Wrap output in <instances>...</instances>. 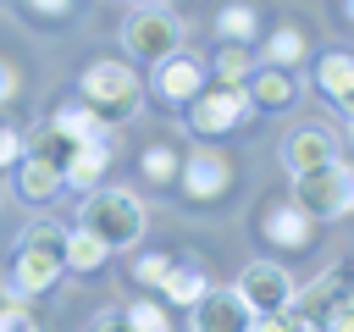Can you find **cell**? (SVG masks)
Here are the masks:
<instances>
[{
  "mask_svg": "<svg viewBox=\"0 0 354 332\" xmlns=\"http://www.w3.org/2000/svg\"><path fill=\"white\" fill-rule=\"evenodd\" d=\"M243 89H249L254 111H288V105H293V94H299V89H293V77H288L282 66H254Z\"/></svg>",
  "mask_w": 354,
  "mask_h": 332,
  "instance_id": "e0dca14e",
  "label": "cell"
},
{
  "mask_svg": "<svg viewBox=\"0 0 354 332\" xmlns=\"http://www.w3.org/2000/svg\"><path fill=\"white\" fill-rule=\"evenodd\" d=\"M254 116V100H249V89L243 83H205L194 100H188V127L199 133V138H221L227 127H238V122H249Z\"/></svg>",
  "mask_w": 354,
  "mask_h": 332,
  "instance_id": "8992f818",
  "label": "cell"
},
{
  "mask_svg": "<svg viewBox=\"0 0 354 332\" xmlns=\"http://www.w3.org/2000/svg\"><path fill=\"white\" fill-rule=\"evenodd\" d=\"M22 149H28V144H22V133L0 122V172H6V166H17V160H22Z\"/></svg>",
  "mask_w": 354,
  "mask_h": 332,
  "instance_id": "4dcf8cb0",
  "label": "cell"
},
{
  "mask_svg": "<svg viewBox=\"0 0 354 332\" xmlns=\"http://www.w3.org/2000/svg\"><path fill=\"white\" fill-rule=\"evenodd\" d=\"M260 55H266V66H293V61H304V33H299L293 22H282V28L266 33Z\"/></svg>",
  "mask_w": 354,
  "mask_h": 332,
  "instance_id": "44dd1931",
  "label": "cell"
},
{
  "mask_svg": "<svg viewBox=\"0 0 354 332\" xmlns=\"http://www.w3.org/2000/svg\"><path fill=\"white\" fill-rule=\"evenodd\" d=\"M254 33H260V17H254V6L232 0V6H221V11H216V39H221V44H249Z\"/></svg>",
  "mask_w": 354,
  "mask_h": 332,
  "instance_id": "ffe728a7",
  "label": "cell"
},
{
  "mask_svg": "<svg viewBox=\"0 0 354 332\" xmlns=\"http://www.w3.org/2000/svg\"><path fill=\"white\" fill-rule=\"evenodd\" d=\"M138 172H144L149 183H171V177H177V149H171V144H149V149L138 155Z\"/></svg>",
  "mask_w": 354,
  "mask_h": 332,
  "instance_id": "484cf974",
  "label": "cell"
},
{
  "mask_svg": "<svg viewBox=\"0 0 354 332\" xmlns=\"http://www.w3.org/2000/svg\"><path fill=\"white\" fill-rule=\"evenodd\" d=\"M88 332H127V321H122V310H100L88 321Z\"/></svg>",
  "mask_w": 354,
  "mask_h": 332,
  "instance_id": "d6a6232c",
  "label": "cell"
},
{
  "mask_svg": "<svg viewBox=\"0 0 354 332\" xmlns=\"http://www.w3.org/2000/svg\"><path fill=\"white\" fill-rule=\"evenodd\" d=\"M28 6H33L39 17H66V11H72V0H28Z\"/></svg>",
  "mask_w": 354,
  "mask_h": 332,
  "instance_id": "e575fe53",
  "label": "cell"
},
{
  "mask_svg": "<svg viewBox=\"0 0 354 332\" xmlns=\"http://www.w3.org/2000/svg\"><path fill=\"white\" fill-rule=\"evenodd\" d=\"M310 216L293 205V199H277V205H266V216H260V232L277 243V249H304L310 243Z\"/></svg>",
  "mask_w": 354,
  "mask_h": 332,
  "instance_id": "7c38bea8",
  "label": "cell"
},
{
  "mask_svg": "<svg viewBox=\"0 0 354 332\" xmlns=\"http://www.w3.org/2000/svg\"><path fill=\"white\" fill-rule=\"evenodd\" d=\"M205 288H210V277H205L199 266H171V271H166V282H160V293H166L171 304H183V310H188Z\"/></svg>",
  "mask_w": 354,
  "mask_h": 332,
  "instance_id": "7402d4cb",
  "label": "cell"
},
{
  "mask_svg": "<svg viewBox=\"0 0 354 332\" xmlns=\"http://www.w3.org/2000/svg\"><path fill=\"white\" fill-rule=\"evenodd\" d=\"M105 166H111V138L77 144V149H72V160L61 166V188H100Z\"/></svg>",
  "mask_w": 354,
  "mask_h": 332,
  "instance_id": "9a60e30c",
  "label": "cell"
},
{
  "mask_svg": "<svg viewBox=\"0 0 354 332\" xmlns=\"http://www.w3.org/2000/svg\"><path fill=\"white\" fill-rule=\"evenodd\" d=\"M61 238H66V227H55V221H28V227H22L11 277H17L28 293H50V288L61 282V271H66V260H61Z\"/></svg>",
  "mask_w": 354,
  "mask_h": 332,
  "instance_id": "3957f363",
  "label": "cell"
},
{
  "mask_svg": "<svg viewBox=\"0 0 354 332\" xmlns=\"http://www.w3.org/2000/svg\"><path fill=\"white\" fill-rule=\"evenodd\" d=\"M166 271H171V255H160V249H149V255H138V260H133V277H138L149 293H160Z\"/></svg>",
  "mask_w": 354,
  "mask_h": 332,
  "instance_id": "4316f807",
  "label": "cell"
},
{
  "mask_svg": "<svg viewBox=\"0 0 354 332\" xmlns=\"http://www.w3.org/2000/svg\"><path fill=\"white\" fill-rule=\"evenodd\" d=\"M0 332H39V315L28 304H0Z\"/></svg>",
  "mask_w": 354,
  "mask_h": 332,
  "instance_id": "f1b7e54d",
  "label": "cell"
},
{
  "mask_svg": "<svg viewBox=\"0 0 354 332\" xmlns=\"http://www.w3.org/2000/svg\"><path fill=\"white\" fill-rule=\"evenodd\" d=\"M177 183L194 205H210L232 188V160L216 149V144H194L188 155H177Z\"/></svg>",
  "mask_w": 354,
  "mask_h": 332,
  "instance_id": "52a82bcc",
  "label": "cell"
},
{
  "mask_svg": "<svg viewBox=\"0 0 354 332\" xmlns=\"http://www.w3.org/2000/svg\"><path fill=\"white\" fill-rule=\"evenodd\" d=\"M315 89L348 116V100H354V55H348V50H326V55L315 61Z\"/></svg>",
  "mask_w": 354,
  "mask_h": 332,
  "instance_id": "5bb4252c",
  "label": "cell"
},
{
  "mask_svg": "<svg viewBox=\"0 0 354 332\" xmlns=\"http://www.w3.org/2000/svg\"><path fill=\"white\" fill-rule=\"evenodd\" d=\"M326 160H343V144H337L332 127H321V122L288 127V138H282V166H288V177L315 172V166H326Z\"/></svg>",
  "mask_w": 354,
  "mask_h": 332,
  "instance_id": "9c48e42d",
  "label": "cell"
},
{
  "mask_svg": "<svg viewBox=\"0 0 354 332\" xmlns=\"http://www.w3.org/2000/svg\"><path fill=\"white\" fill-rule=\"evenodd\" d=\"M61 260H66V271H100V266L111 260V249H105L88 227H66V238H61Z\"/></svg>",
  "mask_w": 354,
  "mask_h": 332,
  "instance_id": "d6986e66",
  "label": "cell"
},
{
  "mask_svg": "<svg viewBox=\"0 0 354 332\" xmlns=\"http://www.w3.org/2000/svg\"><path fill=\"white\" fill-rule=\"evenodd\" d=\"M77 100H83L105 127H122V122H133V116H138L144 83L133 77V66H127V61L105 55V61L83 66V77H77Z\"/></svg>",
  "mask_w": 354,
  "mask_h": 332,
  "instance_id": "6da1fadb",
  "label": "cell"
},
{
  "mask_svg": "<svg viewBox=\"0 0 354 332\" xmlns=\"http://www.w3.org/2000/svg\"><path fill=\"white\" fill-rule=\"evenodd\" d=\"M122 50H127V61H160V55L183 50V17H171L166 6H138L122 22Z\"/></svg>",
  "mask_w": 354,
  "mask_h": 332,
  "instance_id": "5b68a950",
  "label": "cell"
},
{
  "mask_svg": "<svg viewBox=\"0 0 354 332\" xmlns=\"http://www.w3.org/2000/svg\"><path fill=\"white\" fill-rule=\"evenodd\" d=\"M0 205H6V188H0Z\"/></svg>",
  "mask_w": 354,
  "mask_h": 332,
  "instance_id": "8d00e7d4",
  "label": "cell"
},
{
  "mask_svg": "<svg viewBox=\"0 0 354 332\" xmlns=\"http://www.w3.org/2000/svg\"><path fill=\"white\" fill-rule=\"evenodd\" d=\"M293 277H288V266H277V260H249L243 266V277H238V299L254 310V315H271V310H288L293 304Z\"/></svg>",
  "mask_w": 354,
  "mask_h": 332,
  "instance_id": "ba28073f",
  "label": "cell"
},
{
  "mask_svg": "<svg viewBox=\"0 0 354 332\" xmlns=\"http://www.w3.org/2000/svg\"><path fill=\"white\" fill-rule=\"evenodd\" d=\"M243 332H299V321H293L288 310H271V315H249Z\"/></svg>",
  "mask_w": 354,
  "mask_h": 332,
  "instance_id": "f546056e",
  "label": "cell"
},
{
  "mask_svg": "<svg viewBox=\"0 0 354 332\" xmlns=\"http://www.w3.org/2000/svg\"><path fill=\"white\" fill-rule=\"evenodd\" d=\"M77 227H88L111 255L116 249H133L144 238V199L127 194V188H94L77 205Z\"/></svg>",
  "mask_w": 354,
  "mask_h": 332,
  "instance_id": "7a4b0ae2",
  "label": "cell"
},
{
  "mask_svg": "<svg viewBox=\"0 0 354 332\" xmlns=\"http://www.w3.org/2000/svg\"><path fill=\"white\" fill-rule=\"evenodd\" d=\"M249 72H254V61H249L243 44H221L216 50V83H249Z\"/></svg>",
  "mask_w": 354,
  "mask_h": 332,
  "instance_id": "d4e9b609",
  "label": "cell"
},
{
  "mask_svg": "<svg viewBox=\"0 0 354 332\" xmlns=\"http://www.w3.org/2000/svg\"><path fill=\"white\" fill-rule=\"evenodd\" d=\"M127 6H171V0H127Z\"/></svg>",
  "mask_w": 354,
  "mask_h": 332,
  "instance_id": "d590c367",
  "label": "cell"
},
{
  "mask_svg": "<svg viewBox=\"0 0 354 332\" xmlns=\"http://www.w3.org/2000/svg\"><path fill=\"white\" fill-rule=\"evenodd\" d=\"M17 194L28 205H50L61 194V166H50V160H39V155L22 149V160H17Z\"/></svg>",
  "mask_w": 354,
  "mask_h": 332,
  "instance_id": "2e32d148",
  "label": "cell"
},
{
  "mask_svg": "<svg viewBox=\"0 0 354 332\" xmlns=\"http://www.w3.org/2000/svg\"><path fill=\"white\" fill-rule=\"evenodd\" d=\"M17 83H22V77H17V66H11V61H0V105H11V100H17Z\"/></svg>",
  "mask_w": 354,
  "mask_h": 332,
  "instance_id": "1f68e13d",
  "label": "cell"
},
{
  "mask_svg": "<svg viewBox=\"0 0 354 332\" xmlns=\"http://www.w3.org/2000/svg\"><path fill=\"white\" fill-rule=\"evenodd\" d=\"M249 315H254V310L238 299V288H216V282L188 304V326H194V332H243Z\"/></svg>",
  "mask_w": 354,
  "mask_h": 332,
  "instance_id": "30bf717a",
  "label": "cell"
},
{
  "mask_svg": "<svg viewBox=\"0 0 354 332\" xmlns=\"http://www.w3.org/2000/svg\"><path fill=\"white\" fill-rule=\"evenodd\" d=\"M293 205H299L310 221H337V216H348V205H354V172H348L343 160H326V166H315V172H299V177H293Z\"/></svg>",
  "mask_w": 354,
  "mask_h": 332,
  "instance_id": "277c9868",
  "label": "cell"
},
{
  "mask_svg": "<svg viewBox=\"0 0 354 332\" xmlns=\"http://www.w3.org/2000/svg\"><path fill=\"white\" fill-rule=\"evenodd\" d=\"M205 83H210V66H205L199 55L171 50V55H160V61H155V94H160L166 105H188Z\"/></svg>",
  "mask_w": 354,
  "mask_h": 332,
  "instance_id": "8fae6325",
  "label": "cell"
},
{
  "mask_svg": "<svg viewBox=\"0 0 354 332\" xmlns=\"http://www.w3.org/2000/svg\"><path fill=\"white\" fill-rule=\"evenodd\" d=\"M337 293H343V277H337V271H321V277H315L304 293L293 288V304H288V315L299 321V332H315V326H321V315H326V304H332Z\"/></svg>",
  "mask_w": 354,
  "mask_h": 332,
  "instance_id": "4fadbf2b",
  "label": "cell"
},
{
  "mask_svg": "<svg viewBox=\"0 0 354 332\" xmlns=\"http://www.w3.org/2000/svg\"><path fill=\"white\" fill-rule=\"evenodd\" d=\"M122 321H127V332H171V310L160 299H133L122 310Z\"/></svg>",
  "mask_w": 354,
  "mask_h": 332,
  "instance_id": "603a6c76",
  "label": "cell"
},
{
  "mask_svg": "<svg viewBox=\"0 0 354 332\" xmlns=\"http://www.w3.org/2000/svg\"><path fill=\"white\" fill-rule=\"evenodd\" d=\"M0 293H6V304H28V299H33V293H28V288H22V282H17L11 271H6V282H0Z\"/></svg>",
  "mask_w": 354,
  "mask_h": 332,
  "instance_id": "836d02e7",
  "label": "cell"
},
{
  "mask_svg": "<svg viewBox=\"0 0 354 332\" xmlns=\"http://www.w3.org/2000/svg\"><path fill=\"white\" fill-rule=\"evenodd\" d=\"M22 144H28V155H39V160H50V166H66V160H72V149H77L61 127H39V133H33V138H22Z\"/></svg>",
  "mask_w": 354,
  "mask_h": 332,
  "instance_id": "cb8c5ba5",
  "label": "cell"
},
{
  "mask_svg": "<svg viewBox=\"0 0 354 332\" xmlns=\"http://www.w3.org/2000/svg\"><path fill=\"white\" fill-rule=\"evenodd\" d=\"M50 127H61L72 144H94V138H111V127H105V122H100V116H94L83 100H66V105L50 116Z\"/></svg>",
  "mask_w": 354,
  "mask_h": 332,
  "instance_id": "ac0fdd59",
  "label": "cell"
},
{
  "mask_svg": "<svg viewBox=\"0 0 354 332\" xmlns=\"http://www.w3.org/2000/svg\"><path fill=\"white\" fill-rule=\"evenodd\" d=\"M315 332H354V293H348V288L326 304V315H321V326H315Z\"/></svg>",
  "mask_w": 354,
  "mask_h": 332,
  "instance_id": "83f0119b",
  "label": "cell"
}]
</instances>
